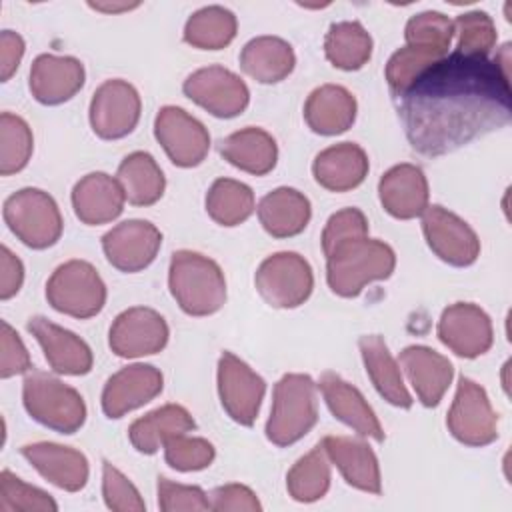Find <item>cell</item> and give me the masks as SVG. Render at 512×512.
<instances>
[{"instance_id": "e0dca14e", "label": "cell", "mask_w": 512, "mask_h": 512, "mask_svg": "<svg viewBox=\"0 0 512 512\" xmlns=\"http://www.w3.org/2000/svg\"><path fill=\"white\" fill-rule=\"evenodd\" d=\"M438 338L456 356L476 358L492 346L494 332L490 316L472 302H456L442 312Z\"/></svg>"}, {"instance_id": "7bdbcfd3", "label": "cell", "mask_w": 512, "mask_h": 512, "mask_svg": "<svg viewBox=\"0 0 512 512\" xmlns=\"http://www.w3.org/2000/svg\"><path fill=\"white\" fill-rule=\"evenodd\" d=\"M436 60H440V58H436L430 52H424L416 46H410V44L396 50L390 56V60L386 64V72H384L394 98H398L416 80V76L422 74Z\"/></svg>"}, {"instance_id": "ba28073f", "label": "cell", "mask_w": 512, "mask_h": 512, "mask_svg": "<svg viewBox=\"0 0 512 512\" xmlns=\"http://www.w3.org/2000/svg\"><path fill=\"white\" fill-rule=\"evenodd\" d=\"M254 284L264 302L274 308H296L304 304L314 288L308 260L296 252H276L262 260Z\"/></svg>"}, {"instance_id": "8fae6325", "label": "cell", "mask_w": 512, "mask_h": 512, "mask_svg": "<svg viewBox=\"0 0 512 512\" xmlns=\"http://www.w3.org/2000/svg\"><path fill=\"white\" fill-rule=\"evenodd\" d=\"M184 94L216 118H234L250 102L246 82L228 68L206 66L192 72L184 84Z\"/></svg>"}, {"instance_id": "6da1fadb", "label": "cell", "mask_w": 512, "mask_h": 512, "mask_svg": "<svg viewBox=\"0 0 512 512\" xmlns=\"http://www.w3.org/2000/svg\"><path fill=\"white\" fill-rule=\"evenodd\" d=\"M510 44L496 58L450 52L428 66L398 96L406 138L422 156H444L508 126Z\"/></svg>"}, {"instance_id": "d6a6232c", "label": "cell", "mask_w": 512, "mask_h": 512, "mask_svg": "<svg viewBox=\"0 0 512 512\" xmlns=\"http://www.w3.org/2000/svg\"><path fill=\"white\" fill-rule=\"evenodd\" d=\"M220 154L238 170L264 176L276 166L278 146L266 130L248 126L226 136L220 142Z\"/></svg>"}, {"instance_id": "e575fe53", "label": "cell", "mask_w": 512, "mask_h": 512, "mask_svg": "<svg viewBox=\"0 0 512 512\" xmlns=\"http://www.w3.org/2000/svg\"><path fill=\"white\" fill-rule=\"evenodd\" d=\"M324 54L340 70H358L372 56V38L360 22H336L326 32Z\"/></svg>"}, {"instance_id": "ac0fdd59", "label": "cell", "mask_w": 512, "mask_h": 512, "mask_svg": "<svg viewBox=\"0 0 512 512\" xmlns=\"http://www.w3.org/2000/svg\"><path fill=\"white\" fill-rule=\"evenodd\" d=\"M164 386L162 372L150 364H132L120 368L108 378L102 390V410L108 418L124 414L154 400Z\"/></svg>"}, {"instance_id": "cb8c5ba5", "label": "cell", "mask_w": 512, "mask_h": 512, "mask_svg": "<svg viewBox=\"0 0 512 512\" xmlns=\"http://www.w3.org/2000/svg\"><path fill=\"white\" fill-rule=\"evenodd\" d=\"M398 364L404 368L418 400L426 408L440 404L452 378V362L428 346H408L400 352Z\"/></svg>"}, {"instance_id": "8992f818", "label": "cell", "mask_w": 512, "mask_h": 512, "mask_svg": "<svg viewBox=\"0 0 512 512\" xmlns=\"http://www.w3.org/2000/svg\"><path fill=\"white\" fill-rule=\"evenodd\" d=\"M4 222L28 248L44 250L62 236V214L54 198L40 188H22L6 198Z\"/></svg>"}, {"instance_id": "f907efd6", "label": "cell", "mask_w": 512, "mask_h": 512, "mask_svg": "<svg viewBox=\"0 0 512 512\" xmlns=\"http://www.w3.org/2000/svg\"><path fill=\"white\" fill-rule=\"evenodd\" d=\"M24 282V266L8 246L0 248V298L10 300L16 296Z\"/></svg>"}, {"instance_id": "7dc6e473", "label": "cell", "mask_w": 512, "mask_h": 512, "mask_svg": "<svg viewBox=\"0 0 512 512\" xmlns=\"http://www.w3.org/2000/svg\"><path fill=\"white\" fill-rule=\"evenodd\" d=\"M158 506L162 512H178V510L196 512V510H210V500L206 492L198 486H184L160 476Z\"/></svg>"}, {"instance_id": "30bf717a", "label": "cell", "mask_w": 512, "mask_h": 512, "mask_svg": "<svg viewBox=\"0 0 512 512\" xmlns=\"http://www.w3.org/2000/svg\"><path fill=\"white\" fill-rule=\"evenodd\" d=\"M422 232L430 250L450 266L464 268L480 256V240L470 224L440 204L422 212Z\"/></svg>"}, {"instance_id": "60d3db41", "label": "cell", "mask_w": 512, "mask_h": 512, "mask_svg": "<svg viewBox=\"0 0 512 512\" xmlns=\"http://www.w3.org/2000/svg\"><path fill=\"white\" fill-rule=\"evenodd\" d=\"M58 510L56 500L14 476L10 470L0 474V512H54Z\"/></svg>"}, {"instance_id": "f1b7e54d", "label": "cell", "mask_w": 512, "mask_h": 512, "mask_svg": "<svg viewBox=\"0 0 512 512\" xmlns=\"http://www.w3.org/2000/svg\"><path fill=\"white\" fill-rule=\"evenodd\" d=\"M358 346L366 366V374L370 376L378 394L396 408H410L414 402L412 394L408 392L402 380L400 364L390 354L384 338L378 334H366L358 340Z\"/></svg>"}, {"instance_id": "c3c4849f", "label": "cell", "mask_w": 512, "mask_h": 512, "mask_svg": "<svg viewBox=\"0 0 512 512\" xmlns=\"http://www.w3.org/2000/svg\"><path fill=\"white\" fill-rule=\"evenodd\" d=\"M0 326V376L10 378L28 372L32 368V360L18 332L6 320H2Z\"/></svg>"}, {"instance_id": "484cf974", "label": "cell", "mask_w": 512, "mask_h": 512, "mask_svg": "<svg viewBox=\"0 0 512 512\" xmlns=\"http://www.w3.org/2000/svg\"><path fill=\"white\" fill-rule=\"evenodd\" d=\"M320 444L350 486L368 494L382 492L378 458L366 442L348 436H324Z\"/></svg>"}, {"instance_id": "836d02e7", "label": "cell", "mask_w": 512, "mask_h": 512, "mask_svg": "<svg viewBox=\"0 0 512 512\" xmlns=\"http://www.w3.org/2000/svg\"><path fill=\"white\" fill-rule=\"evenodd\" d=\"M126 200L134 206H150L158 202L166 188V178L148 152L128 154L116 172Z\"/></svg>"}, {"instance_id": "7402d4cb", "label": "cell", "mask_w": 512, "mask_h": 512, "mask_svg": "<svg viewBox=\"0 0 512 512\" xmlns=\"http://www.w3.org/2000/svg\"><path fill=\"white\" fill-rule=\"evenodd\" d=\"M20 454L36 468L50 484L78 492L88 482V460L82 452L54 442H34L20 448Z\"/></svg>"}, {"instance_id": "2e32d148", "label": "cell", "mask_w": 512, "mask_h": 512, "mask_svg": "<svg viewBox=\"0 0 512 512\" xmlns=\"http://www.w3.org/2000/svg\"><path fill=\"white\" fill-rule=\"evenodd\" d=\"M162 246V232L148 220H126L102 236L106 260L120 272L148 268Z\"/></svg>"}, {"instance_id": "ffe728a7", "label": "cell", "mask_w": 512, "mask_h": 512, "mask_svg": "<svg viewBox=\"0 0 512 512\" xmlns=\"http://www.w3.org/2000/svg\"><path fill=\"white\" fill-rule=\"evenodd\" d=\"M84 66L74 56L40 54L30 68V92L46 106L68 102L84 86Z\"/></svg>"}, {"instance_id": "681fc988", "label": "cell", "mask_w": 512, "mask_h": 512, "mask_svg": "<svg viewBox=\"0 0 512 512\" xmlns=\"http://www.w3.org/2000/svg\"><path fill=\"white\" fill-rule=\"evenodd\" d=\"M210 508L216 512H256L262 510L256 494L244 484H224L210 494Z\"/></svg>"}, {"instance_id": "816d5d0a", "label": "cell", "mask_w": 512, "mask_h": 512, "mask_svg": "<svg viewBox=\"0 0 512 512\" xmlns=\"http://www.w3.org/2000/svg\"><path fill=\"white\" fill-rule=\"evenodd\" d=\"M26 44L24 38L14 30H2L0 34V78L8 82L12 74L18 70Z\"/></svg>"}, {"instance_id": "4fadbf2b", "label": "cell", "mask_w": 512, "mask_h": 512, "mask_svg": "<svg viewBox=\"0 0 512 512\" xmlns=\"http://www.w3.org/2000/svg\"><path fill=\"white\" fill-rule=\"evenodd\" d=\"M154 136L180 168H194L204 162L210 150V134L200 120L178 106H164L154 120Z\"/></svg>"}, {"instance_id": "bcb514c9", "label": "cell", "mask_w": 512, "mask_h": 512, "mask_svg": "<svg viewBox=\"0 0 512 512\" xmlns=\"http://www.w3.org/2000/svg\"><path fill=\"white\" fill-rule=\"evenodd\" d=\"M360 236H368V220L364 212L358 208H342L336 214H332L324 226L322 252L326 256L342 242H348Z\"/></svg>"}, {"instance_id": "ab89813d", "label": "cell", "mask_w": 512, "mask_h": 512, "mask_svg": "<svg viewBox=\"0 0 512 512\" xmlns=\"http://www.w3.org/2000/svg\"><path fill=\"white\" fill-rule=\"evenodd\" d=\"M404 38L406 44L444 58L454 38V22L442 12H420L408 20Z\"/></svg>"}, {"instance_id": "d6986e66", "label": "cell", "mask_w": 512, "mask_h": 512, "mask_svg": "<svg viewBox=\"0 0 512 512\" xmlns=\"http://www.w3.org/2000/svg\"><path fill=\"white\" fill-rule=\"evenodd\" d=\"M30 334L38 340L50 368L64 376H82L92 370V350L74 332L50 322L44 316L28 320Z\"/></svg>"}, {"instance_id": "74e56055", "label": "cell", "mask_w": 512, "mask_h": 512, "mask_svg": "<svg viewBox=\"0 0 512 512\" xmlns=\"http://www.w3.org/2000/svg\"><path fill=\"white\" fill-rule=\"evenodd\" d=\"M288 494L296 502H316L330 488V460L322 444L302 456L286 476Z\"/></svg>"}, {"instance_id": "f6af8a7d", "label": "cell", "mask_w": 512, "mask_h": 512, "mask_svg": "<svg viewBox=\"0 0 512 512\" xmlns=\"http://www.w3.org/2000/svg\"><path fill=\"white\" fill-rule=\"evenodd\" d=\"M102 496L110 510L142 512L146 508L138 488L110 462L102 464Z\"/></svg>"}, {"instance_id": "ee69618b", "label": "cell", "mask_w": 512, "mask_h": 512, "mask_svg": "<svg viewBox=\"0 0 512 512\" xmlns=\"http://www.w3.org/2000/svg\"><path fill=\"white\" fill-rule=\"evenodd\" d=\"M216 450L206 438H190L186 434H176L164 444L166 462L178 472H196L212 464Z\"/></svg>"}, {"instance_id": "7a4b0ae2", "label": "cell", "mask_w": 512, "mask_h": 512, "mask_svg": "<svg viewBox=\"0 0 512 512\" xmlns=\"http://www.w3.org/2000/svg\"><path fill=\"white\" fill-rule=\"evenodd\" d=\"M394 266L396 254L388 244L360 236L342 242L326 254V280L334 294L354 298L370 282L386 280Z\"/></svg>"}, {"instance_id": "4dcf8cb0", "label": "cell", "mask_w": 512, "mask_h": 512, "mask_svg": "<svg viewBox=\"0 0 512 512\" xmlns=\"http://www.w3.org/2000/svg\"><path fill=\"white\" fill-rule=\"evenodd\" d=\"M294 66L292 46L278 36H256L240 52V68L260 84L282 82Z\"/></svg>"}, {"instance_id": "277c9868", "label": "cell", "mask_w": 512, "mask_h": 512, "mask_svg": "<svg viewBox=\"0 0 512 512\" xmlns=\"http://www.w3.org/2000/svg\"><path fill=\"white\" fill-rule=\"evenodd\" d=\"M318 420L316 384L308 374H284L272 396L266 438L276 446H290L304 438Z\"/></svg>"}, {"instance_id": "9c48e42d", "label": "cell", "mask_w": 512, "mask_h": 512, "mask_svg": "<svg viewBox=\"0 0 512 512\" xmlns=\"http://www.w3.org/2000/svg\"><path fill=\"white\" fill-rule=\"evenodd\" d=\"M446 426L458 442L474 448L488 446L498 438V416L480 384L466 376L460 378Z\"/></svg>"}, {"instance_id": "d590c367", "label": "cell", "mask_w": 512, "mask_h": 512, "mask_svg": "<svg viewBox=\"0 0 512 512\" xmlns=\"http://www.w3.org/2000/svg\"><path fill=\"white\" fill-rule=\"evenodd\" d=\"M206 212L220 226H238L254 212V192L244 182L218 178L206 194Z\"/></svg>"}, {"instance_id": "f5cc1de1", "label": "cell", "mask_w": 512, "mask_h": 512, "mask_svg": "<svg viewBox=\"0 0 512 512\" xmlns=\"http://www.w3.org/2000/svg\"><path fill=\"white\" fill-rule=\"evenodd\" d=\"M88 6L106 14H118V12H128L132 8H138V4H102V2H90Z\"/></svg>"}, {"instance_id": "1f68e13d", "label": "cell", "mask_w": 512, "mask_h": 512, "mask_svg": "<svg viewBox=\"0 0 512 512\" xmlns=\"http://www.w3.org/2000/svg\"><path fill=\"white\" fill-rule=\"evenodd\" d=\"M194 426L196 422L184 406L164 404L134 420L128 428V438L138 452L156 454L160 448H164L168 438L176 434H186L194 430Z\"/></svg>"}, {"instance_id": "b9f144b4", "label": "cell", "mask_w": 512, "mask_h": 512, "mask_svg": "<svg viewBox=\"0 0 512 512\" xmlns=\"http://www.w3.org/2000/svg\"><path fill=\"white\" fill-rule=\"evenodd\" d=\"M458 34L456 52L468 56H488L496 44V26L486 12H466L454 20Z\"/></svg>"}, {"instance_id": "5b68a950", "label": "cell", "mask_w": 512, "mask_h": 512, "mask_svg": "<svg viewBox=\"0 0 512 512\" xmlns=\"http://www.w3.org/2000/svg\"><path fill=\"white\" fill-rule=\"evenodd\" d=\"M22 402L36 422L60 434H74L86 422V404L80 392L48 372L26 374Z\"/></svg>"}, {"instance_id": "83f0119b", "label": "cell", "mask_w": 512, "mask_h": 512, "mask_svg": "<svg viewBox=\"0 0 512 512\" xmlns=\"http://www.w3.org/2000/svg\"><path fill=\"white\" fill-rule=\"evenodd\" d=\"M304 120L316 134H342L356 120V98L350 90L338 84L318 86L310 92L304 104Z\"/></svg>"}, {"instance_id": "f546056e", "label": "cell", "mask_w": 512, "mask_h": 512, "mask_svg": "<svg viewBox=\"0 0 512 512\" xmlns=\"http://www.w3.org/2000/svg\"><path fill=\"white\" fill-rule=\"evenodd\" d=\"M312 216L310 200L296 188H276L258 204L262 228L274 238H290L300 234Z\"/></svg>"}, {"instance_id": "f35d334b", "label": "cell", "mask_w": 512, "mask_h": 512, "mask_svg": "<svg viewBox=\"0 0 512 512\" xmlns=\"http://www.w3.org/2000/svg\"><path fill=\"white\" fill-rule=\"evenodd\" d=\"M34 150L28 122L12 112L0 114V174L10 176L26 168Z\"/></svg>"}, {"instance_id": "8d00e7d4", "label": "cell", "mask_w": 512, "mask_h": 512, "mask_svg": "<svg viewBox=\"0 0 512 512\" xmlns=\"http://www.w3.org/2000/svg\"><path fill=\"white\" fill-rule=\"evenodd\" d=\"M236 16L224 6H206L196 10L186 26L184 40L200 50H220L236 36Z\"/></svg>"}, {"instance_id": "4316f807", "label": "cell", "mask_w": 512, "mask_h": 512, "mask_svg": "<svg viewBox=\"0 0 512 512\" xmlns=\"http://www.w3.org/2000/svg\"><path fill=\"white\" fill-rule=\"evenodd\" d=\"M368 156L354 142H340L318 152L312 164L316 182L330 192H348L360 186L368 174Z\"/></svg>"}, {"instance_id": "52a82bcc", "label": "cell", "mask_w": 512, "mask_h": 512, "mask_svg": "<svg viewBox=\"0 0 512 512\" xmlns=\"http://www.w3.org/2000/svg\"><path fill=\"white\" fill-rule=\"evenodd\" d=\"M48 304L72 318H92L106 304V284L86 260L60 264L46 282Z\"/></svg>"}, {"instance_id": "44dd1931", "label": "cell", "mask_w": 512, "mask_h": 512, "mask_svg": "<svg viewBox=\"0 0 512 512\" xmlns=\"http://www.w3.org/2000/svg\"><path fill=\"white\" fill-rule=\"evenodd\" d=\"M316 386L320 388L326 406L340 422L350 426L358 436L372 438L376 442L384 440L382 424L358 388L334 372H324Z\"/></svg>"}, {"instance_id": "d4e9b609", "label": "cell", "mask_w": 512, "mask_h": 512, "mask_svg": "<svg viewBox=\"0 0 512 512\" xmlns=\"http://www.w3.org/2000/svg\"><path fill=\"white\" fill-rule=\"evenodd\" d=\"M126 196L116 178L106 172H90L72 188V208L80 222L100 226L116 220L124 210Z\"/></svg>"}, {"instance_id": "3957f363", "label": "cell", "mask_w": 512, "mask_h": 512, "mask_svg": "<svg viewBox=\"0 0 512 512\" xmlns=\"http://www.w3.org/2000/svg\"><path fill=\"white\" fill-rule=\"evenodd\" d=\"M168 288L176 304L190 316H210L226 302V278L208 256L178 250L172 254Z\"/></svg>"}, {"instance_id": "7c38bea8", "label": "cell", "mask_w": 512, "mask_h": 512, "mask_svg": "<svg viewBox=\"0 0 512 512\" xmlns=\"http://www.w3.org/2000/svg\"><path fill=\"white\" fill-rule=\"evenodd\" d=\"M140 94L120 78L102 82L90 102V126L96 136L104 140H118L128 136L140 120Z\"/></svg>"}, {"instance_id": "9a60e30c", "label": "cell", "mask_w": 512, "mask_h": 512, "mask_svg": "<svg viewBox=\"0 0 512 512\" xmlns=\"http://www.w3.org/2000/svg\"><path fill=\"white\" fill-rule=\"evenodd\" d=\"M168 324L162 314L146 306H132L116 316L108 344L120 358H140L160 352L168 344Z\"/></svg>"}, {"instance_id": "603a6c76", "label": "cell", "mask_w": 512, "mask_h": 512, "mask_svg": "<svg viewBox=\"0 0 512 512\" xmlns=\"http://www.w3.org/2000/svg\"><path fill=\"white\" fill-rule=\"evenodd\" d=\"M378 196L382 208L398 220L422 216V212L430 206L428 180L414 164H396L384 172L378 184Z\"/></svg>"}, {"instance_id": "5bb4252c", "label": "cell", "mask_w": 512, "mask_h": 512, "mask_svg": "<svg viewBox=\"0 0 512 512\" xmlns=\"http://www.w3.org/2000/svg\"><path fill=\"white\" fill-rule=\"evenodd\" d=\"M266 392V382L244 360L232 352H222L218 360V394L226 414L242 424L252 426Z\"/></svg>"}]
</instances>
